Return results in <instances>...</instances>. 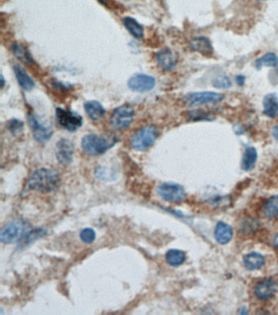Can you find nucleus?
<instances>
[{
    "label": "nucleus",
    "instance_id": "obj_13",
    "mask_svg": "<svg viewBox=\"0 0 278 315\" xmlns=\"http://www.w3.org/2000/svg\"><path fill=\"white\" fill-rule=\"evenodd\" d=\"M277 291V285L274 280H264L258 284L255 289L256 297L262 301L272 298Z\"/></svg>",
    "mask_w": 278,
    "mask_h": 315
},
{
    "label": "nucleus",
    "instance_id": "obj_1",
    "mask_svg": "<svg viewBox=\"0 0 278 315\" xmlns=\"http://www.w3.org/2000/svg\"><path fill=\"white\" fill-rule=\"evenodd\" d=\"M60 178L58 173L51 168H40L34 170L29 177L28 187L41 193L56 191L60 187Z\"/></svg>",
    "mask_w": 278,
    "mask_h": 315
},
{
    "label": "nucleus",
    "instance_id": "obj_26",
    "mask_svg": "<svg viewBox=\"0 0 278 315\" xmlns=\"http://www.w3.org/2000/svg\"><path fill=\"white\" fill-rule=\"evenodd\" d=\"M188 119L192 122H212L214 120L215 116L204 110L195 109L188 112Z\"/></svg>",
    "mask_w": 278,
    "mask_h": 315
},
{
    "label": "nucleus",
    "instance_id": "obj_11",
    "mask_svg": "<svg viewBox=\"0 0 278 315\" xmlns=\"http://www.w3.org/2000/svg\"><path fill=\"white\" fill-rule=\"evenodd\" d=\"M155 78L146 74H135L129 79L128 87L134 92H149L155 86Z\"/></svg>",
    "mask_w": 278,
    "mask_h": 315
},
{
    "label": "nucleus",
    "instance_id": "obj_2",
    "mask_svg": "<svg viewBox=\"0 0 278 315\" xmlns=\"http://www.w3.org/2000/svg\"><path fill=\"white\" fill-rule=\"evenodd\" d=\"M31 230L29 222L23 219H15L9 222L1 230L0 241L5 245L22 242L26 234Z\"/></svg>",
    "mask_w": 278,
    "mask_h": 315
},
{
    "label": "nucleus",
    "instance_id": "obj_19",
    "mask_svg": "<svg viewBox=\"0 0 278 315\" xmlns=\"http://www.w3.org/2000/svg\"><path fill=\"white\" fill-rule=\"evenodd\" d=\"M243 263L247 269L253 271V270L260 269L264 265V257L260 253L254 252L244 257Z\"/></svg>",
    "mask_w": 278,
    "mask_h": 315
},
{
    "label": "nucleus",
    "instance_id": "obj_12",
    "mask_svg": "<svg viewBox=\"0 0 278 315\" xmlns=\"http://www.w3.org/2000/svg\"><path fill=\"white\" fill-rule=\"evenodd\" d=\"M189 46L192 50L198 52L206 57H211L214 53L212 42L208 37L204 36L193 37V40L189 42Z\"/></svg>",
    "mask_w": 278,
    "mask_h": 315
},
{
    "label": "nucleus",
    "instance_id": "obj_24",
    "mask_svg": "<svg viewBox=\"0 0 278 315\" xmlns=\"http://www.w3.org/2000/svg\"><path fill=\"white\" fill-rule=\"evenodd\" d=\"M263 212L270 219L278 218V195H274L267 201L263 208Z\"/></svg>",
    "mask_w": 278,
    "mask_h": 315
},
{
    "label": "nucleus",
    "instance_id": "obj_29",
    "mask_svg": "<svg viewBox=\"0 0 278 315\" xmlns=\"http://www.w3.org/2000/svg\"><path fill=\"white\" fill-rule=\"evenodd\" d=\"M212 86L218 89H228L232 87V82L227 76L217 77L212 81Z\"/></svg>",
    "mask_w": 278,
    "mask_h": 315
},
{
    "label": "nucleus",
    "instance_id": "obj_33",
    "mask_svg": "<svg viewBox=\"0 0 278 315\" xmlns=\"http://www.w3.org/2000/svg\"><path fill=\"white\" fill-rule=\"evenodd\" d=\"M273 242L274 245H275V247H276V249L278 250V234H276V237H275V238H274Z\"/></svg>",
    "mask_w": 278,
    "mask_h": 315
},
{
    "label": "nucleus",
    "instance_id": "obj_8",
    "mask_svg": "<svg viewBox=\"0 0 278 315\" xmlns=\"http://www.w3.org/2000/svg\"><path fill=\"white\" fill-rule=\"evenodd\" d=\"M56 119L60 127L66 131L75 132L83 125V119L80 115L70 110L56 108Z\"/></svg>",
    "mask_w": 278,
    "mask_h": 315
},
{
    "label": "nucleus",
    "instance_id": "obj_16",
    "mask_svg": "<svg viewBox=\"0 0 278 315\" xmlns=\"http://www.w3.org/2000/svg\"><path fill=\"white\" fill-rule=\"evenodd\" d=\"M264 114L269 119H275L278 114V97L276 93L268 94L263 100Z\"/></svg>",
    "mask_w": 278,
    "mask_h": 315
},
{
    "label": "nucleus",
    "instance_id": "obj_3",
    "mask_svg": "<svg viewBox=\"0 0 278 315\" xmlns=\"http://www.w3.org/2000/svg\"><path fill=\"white\" fill-rule=\"evenodd\" d=\"M117 139L100 137L96 135H87L82 139V148L91 155H102L114 147Z\"/></svg>",
    "mask_w": 278,
    "mask_h": 315
},
{
    "label": "nucleus",
    "instance_id": "obj_14",
    "mask_svg": "<svg viewBox=\"0 0 278 315\" xmlns=\"http://www.w3.org/2000/svg\"><path fill=\"white\" fill-rule=\"evenodd\" d=\"M157 61L159 66L161 67V69L169 71L176 66L177 58L172 51L169 48H164L160 51L157 55Z\"/></svg>",
    "mask_w": 278,
    "mask_h": 315
},
{
    "label": "nucleus",
    "instance_id": "obj_27",
    "mask_svg": "<svg viewBox=\"0 0 278 315\" xmlns=\"http://www.w3.org/2000/svg\"><path fill=\"white\" fill-rule=\"evenodd\" d=\"M48 233V230L45 229L37 228L31 229L29 230V232L26 234V237L23 240L22 243L24 246L31 244L33 241H36L38 239L41 238V237H44Z\"/></svg>",
    "mask_w": 278,
    "mask_h": 315
},
{
    "label": "nucleus",
    "instance_id": "obj_4",
    "mask_svg": "<svg viewBox=\"0 0 278 315\" xmlns=\"http://www.w3.org/2000/svg\"><path fill=\"white\" fill-rule=\"evenodd\" d=\"M159 135L158 129L153 126L146 127L135 134L131 139V146L137 151H146L151 147Z\"/></svg>",
    "mask_w": 278,
    "mask_h": 315
},
{
    "label": "nucleus",
    "instance_id": "obj_20",
    "mask_svg": "<svg viewBox=\"0 0 278 315\" xmlns=\"http://www.w3.org/2000/svg\"><path fill=\"white\" fill-rule=\"evenodd\" d=\"M258 159V153L256 148L253 147H248L246 148L245 152L243 155L241 167L245 171H251L256 166Z\"/></svg>",
    "mask_w": 278,
    "mask_h": 315
},
{
    "label": "nucleus",
    "instance_id": "obj_30",
    "mask_svg": "<svg viewBox=\"0 0 278 315\" xmlns=\"http://www.w3.org/2000/svg\"><path fill=\"white\" fill-rule=\"evenodd\" d=\"M23 127H24V124L21 121L18 120V119H13L8 123V128L13 135L20 134L22 131Z\"/></svg>",
    "mask_w": 278,
    "mask_h": 315
},
{
    "label": "nucleus",
    "instance_id": "obj_10",
    "mask_svg": "<svg viewBox=\"0 0 278 315\" xmlns=\"http://www.w3.org/2000/svg\"><path fill=\"white\" fill-rule=\"evenodd\" d=\"M75 145L67 139H60L56 143V159L63 166H68L73 162Z\"/></svg>",
    "mask_w": 278,
    "mask_h": 315
},
{
    "label": "nucleus",
    "instance_id": "obj_5",
    "mask_svg": "<svg viewBox=\"0 0 278 315\" xmlns=\"http://www.w3.org/2000/svg\"><path fill=\"white\" fill-rule=\"evenodd\" d=\"M223 94L213 92H193L187 94L183 98V102L189 108L204 105V104H216L224 99Z\"/></svg>",
    "mask_w": 278,
    "mask_h": 315
},
{
    "label": "nucleus",
    "instance_id": "obj_31",
    "mask_svg": "<svg viewBox=\"0 0 278 315\" xmlns=\"http://www.w3.org/2000/svg\"><path fill=\"white\" fill-rule=\"evenodd\" d=\"M235 81L237 83V85L242 87L245 84L246 77L244 75H237L235 77Z\"/></svg>",
    "mask_w": 278,
    "mask_h": 315
},
{
    "label": "nucleus",
    "instance_id": "obj_17",
    "mask_svg": "<svg viewBox=\"0 0 278 315\" xmlns=\"http://www.w3.org/2000/svg\"><path fill=\"white\" fill-rule=\"evenodd\" d=\"M84 109L87 116L92 121H99L104 117L106 115V109L100 103L95 100L86 102Z\"/></svg>",
    "mask_w": 278,
    "mask_h": 315
},
{
    "label": "nucleus",
    "instance_id": "obj_22",
    "mask_svg": "<svg viewBox=\"0 0 278 315\" xmlns=\"http://www.w3.org/2000/svg\"><path fill=\"white\" fill-rule=\"evenodd\" d=\"M123 24H124L125 27L127 28V30L134 37H136V38H142L143 37V26L135 19L130 17H125L124 20H123Z\"/></svg>",
    "mask_w": 278,
    "mask_h": 315
},
{
    "label": "nucleus",
    "instance_id": "obj_25",
    "mask_svg": "<svg viewBox=\"0 0 278 315\" xmlns=\"http://www.w3.org/2000/svg\"><path fill=\"white\" fill-rule=\"evenodd\" d=\"M278 64V56L274 52H268L256 60V69L262 67H276Z\"/></svg>",
    "mask_w": 278,
    "mask_h": 315
},
{
    "label": "nucleus",
    "instance_id": "obj_35",
    "mask_svg": "<svg viewBox=\"0 0 278 315\" xmlns=\"http://www.w3.org/2000/svg\"><path fill=\"white\" fill-rule=\"evenodd\" d=\"M4 84H5V80H4V77L2 76V87H4Z\"/></svg>",
    "mask_w": 278,
    "mask_h": 315
},
{
    "label": "nucleus",
    "instance_id": "obj_21",
    "mask_svg": "<svg viewBox=\"0 0 278 315\" xmlns=\"http://www.w3.org/2000/svg\"><path fill=\"white\" fill-rule=\"evenodd\" d=\"M12 51L15 56L25 64H31L33 63V59L28 52L27 48L23 46L22 44L15 43L12 45Z\"/></svg>",
    "mask_w": 278,
    "mask_h": 315
},
{
    "label": "nucleus",
    "instance_id": "obj_7",
    "mask_svg": "<svg viewBox=\"0 0 278 315\" xmlns=\"http://www.w3.org/2000/svg\"><path fill=\"white\" fill-rule=\"evenodd\" d=\"M156 191L163 201L170 203H180L186 196L185 189L178 183H161L158 185Z\"/></svg>",
    "mask_w": 278,
    "mask_h": 315
},
{
    "label": "nucleus",
    "instance_id": "obj_18",
    "mask_svg": "<svg viewBox=\"0 0 278 315\" xmlns=\"http://www.w3.org/2000/svg\"><path fill=\"white\" fill-rule=\"evenodd\" d=\"M13 69H14L15 75L17 77L18 84L21 86V88L27 92L33 89L34 87V82L31 77H29L27 72L18 64H16Z\"/></svg>",
    "mask_w": 278,
    "mask_h": 315
},
{
    "label": "nucleus",
    "instance_id": "obj_9",
    "mask_svg": "<svg viewBox=\"0 0 278 315\" xmlns=\"http://www.w3.org/2000/svg\"><path fill=\"white\" fill-rule=\"evenodd\" d=\"M28 123L29 128L31 129L33 138L39 143H47L53 135V130L52 127L50 126L48 127L41 124L34 115H28Z\"/></svg>",
    "mask_w": 278,
    "mask_h": 315
},
{
    "label": "nucleus",
    "instance_id": "obj_23",
    "mask_svg": "<svg viewBox=\"0 0 278 315\" xmlns=\"http://www.w3.org/2000/svg\"><path fill=\"white\" fill-rule=\"evenodd\" d=\"M185 259H186L185 253L179 249H170L166 253V260L167 263L174 267L182 265L185 262Z\"/></svg>",
    "mask_w": 278,
    "mask_h": 315
},
{
    "label": "nucleus",
    "instance_id": "obj_15",
    "mask_svg": "<svg viewBox=\"0 0 278 315\" xmlns=\"http://www.w3.org/2000/svg\"><path fill=\"white\" fill-rule=\"evenodd\" d=\"M233 230L228 224L220 222L215 229V238L220 245H226L233 238Z\"/></svg>",
    "mask_w": 278,
    "mask_h": 315
},
{
    "label": "nucleus",
    "instance_id": "obj_34",
    "mask_svg": "<svg viewBox=\"0 0 278 315\" xmlns=\"http://www.w3.org/2000/svg\"><path fill=\"white\" fill-rule=\"evenodd\" d=\"M99 1H100V3H102V4H103V5H106V0H99Z\"/></svg>",
    "mask_w": 278,
    "mask_h": 315
},
{
    "label": "nucleus",
    "instance_id": "obj_32",
    "mask_svg": "<svg viewBox=\"0 0 278 315\" xmlns=\"http://www.w3.org/2000/svg\"><path fill=\"white\" fill-rule=\"evenodd\" d=\"M272 135H273L275 139L278 141V126L274 127L273 129H272Z\"/></svg>",
    "mask_w": 278,
    "mask_h": 315
},
{
    "label": "nucleus",
    "instance_id": "obj_6",
    "mask_svg": "<svg viewBox=\"0 0 278 315\" xmlns=\"http://www.w3.org/2000/svg\"><path fill=\"white\" fill-rule=\"evenodd\" d=\"M135 117V110L131 106L124 104L119 106L113 112L110 124L116 131H123L132 123Z\"/></svg>",
    "mask_w": 278,
    "mask_h": 315
},
{
    "label": "nucleus",
    "instance_id": "obj_36",
    "mask_svg": "<svg viewBox=\"0 0 278 315\" xmlns=\"http://www.w3.org/2000/svg\"><path fill=\"white\" fill-rule=\"evenodd\" d=\"M276 73H277V75H278V69H277V70H276Z\"/></svg>",
    "mask_w": 278,
    "mask_h": 315
},
{
    "label": "nucleus",
    "instance_id": "obj_28",
    "mask_svg": "<svg viewBox=\"0 0 278 315\" xmlns=\"http://www.w3.org/2000/svg\"><path fill=\"white\" fill-rule=\"evenodd\" d=\"M79 237H80V239H81V241L83 242L86 243V244H91V243L94 242L95 240H96V231L92 228L86 227V228H83L80 231Z\"/></svg>",
    "mask_w": 278,
    "mask_h": 315
}]
</instances>
